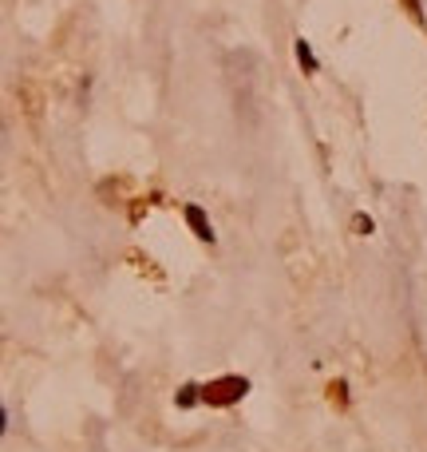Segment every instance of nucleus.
<instances>
[{
  "label": "nucleus",
  "mask_w": 427,
  "mask_h": 452,
  "mask_svg": "<svg viewBox=\"0 0 427 452\" xmlns=\"http://www.w3.org/2000/svg\"><path fill=\"white\" fill-rule=\"evenodd\" d=\"M194 389H198V385H186L182 393H178V404H182V409H190V404L198 401V393H194Z\"/></svg>",
  "instance_id": "nucleus-4"
},
{
  "label": "nucleus",
  "mask_w": 427,
  "mask_h": 452,
  "mask_svg": "<svg viewBox=\"0 0 427 452\" xmlns=\"http://www.w3.org/2000/svg\"><path fill=\"white\" fill-rule=\"evenodd\" d=\"M356 230H360V234H372V218H364V214H356Z\"/></svg>",
  "instance_id": "nucleus-6"
},
{
  "label": "nucleus",
  "mask_w": 427,
  "mask_h": 452,
  "mask_svg": "<svg viewBox=\"0 0 427 452\" xmlns=\"http://www.w3.org/2000/svg\"><path fill=\"white\" fill-rule=\"evenodd\" d=\"M404 4H408L411 20H419V24H424V8H419V0H404Z\"/></svg>",
  "instance_id": "nucleus-5"
},
{
  "label": "nucleus",
  "mask_w": 427,
  "mask_h": 452,
  "mask_svg": "<svg viewBox=\"0 0 427 452\" xmlns=\"http://www.w3.org/2000/svg\"><path fill=\"white\" fill-rule=\"evenodd\" d=\"M186 223H190V230H194L202 243H214V230H210V223H206L202 207H194V203H190V207H186Z\"/></svg>",
  "instance_id": "nucleus-2"
},
{
  "label": "nucleus",
  "mask_w": 427,
  "mask_h": 452,
  "mask_svg": "<svg viewBox=\"0 0 427 452\" xmlns=\"http://www.w3.org/2000/svg\"><path fill=\"white\" fill-rule=\"evenodd\" d=\"M297 60L305 64V72H316V56H313V48H309L305 40H297Z\"/></svg>",
  "instance_id": "nucleus-3"
},
{
  "label": "nucleus",
  "mask_w": 427,
  "mask_h": 452,
  "mask_svg": "<svg viewBox=\"0 0 427 452\" xmlns=\"http://www.w3.org/2000/svg\"><path fill=\"white\" fill-rule=\"evenodd\" d=\"M250 393V381L245 377H218V381H210V385L202 389V401L206 404H234L241 401Z\"/></svg>",
  "instance_id": "nucleus-1"
}]
</instances>
